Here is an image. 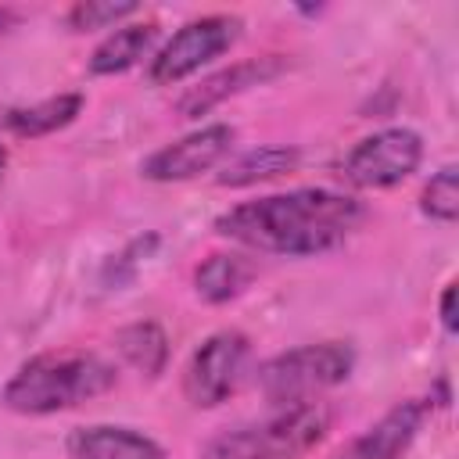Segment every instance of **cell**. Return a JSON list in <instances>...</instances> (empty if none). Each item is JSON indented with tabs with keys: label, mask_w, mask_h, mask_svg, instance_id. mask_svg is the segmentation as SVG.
<instances>
[{
	"label": "cell",
	"mask_w": 459,
	"mask_h": 459,
	"mask_svg": "<svg viewBox=\"0 0 459 459\" xmlns=\"http://www.w3.org/2000/svg\"><path fill=\"white\" fill-rule=\"evenodd\" d=\"M359 219L362 204L355 197L323 186H301L233 204L215 219V233L265 255L312 258L341 247Z\"/></svg>",
	"instance_id": "1"
},
{
	"label": "cell",
	"mask_w": 459,
	"mask_h": 459,
	"mask_svg": "<svg viewBox=\"0 0 459 459\" xmlns=\"http://www.w3.org/2000/svg\"><path fill=\"white\" fill-rule=\"evenodd\" d=\"M111 384L115 369L90 351H43L18 366L0 402L22 416H50L104 394Z\"/></svg>",
	"instance_id": "2"
},
{
	"label": "cell",
	"mask_w": 459,
	"mask_h": 459,
	"mask_svg": "<svg viewBox=\"0 0 459 459\" xmlns=\"http://www.w3.org/2000/svg\"><path fill=\"white\" fill-rule=\"evenodd\" d=\"M333 412L323 402L280 405L258 423L233 427L212 437L201 459H301L330 434Z\"/></svg>",
	"instance_id": "3"
},
{
	"label": "cell",
	"mask_w": 459,
	"mask_h": 459,
	"mask_svg": "<svg viewBox=\"0 0 459 459\" xmlns=\"http://www.w3.org/2000/svg\"><path fill=\"white\" fill-rule=\"evenodd\" d=\"M355 366V351L344 341H319L280 351L258 369V387L273 405H301L316 402V394L348 380Z\"/></svg>",
	"instance_id": "4"
},
{
	"label": "cell",
	"mask_w": 459,
	"mask_h": 459,
	"mask_svg": "<svg viewBox=\"0 0 459 459\" xmlns=\"http://www.w3.org/2000/svg\"><path fill=\"white\" fill-rule=\"evenodd\" d=\"M237 36H240V18H233V14H204V18H194L179 32H172V39L151 57L147 79L154 86H176L186 75L201 72L219 54H226L237 43Z\"/></svg>",
	"instance_id": "5"
},
{
	"label": "cell",
	"mask_w": 459,
	"mask_h": 459,
	"mask_svg": "<svg viewBox=\"0 0 459 459\" xmlns=\"http://www.w3.org/2000/svg\"><path fill=\"white\" fill-rule=\"evenodd\" d=\"M423 161V140L412 129H380L366 140H359L344 161L341 176L359 190H387L409 179Z\"/></svg>",
	"instance_id": "6"
},
{
	"label": "cell",
	"mask_w": 459,
	"mask_h": 459,
	"mask_svg": "<svg viewBox=\"0 0 459 459\" xmlns=\"http://www.w3.org/2000/svg\"><path fill=\"white\" fill-rule=\"evenodd\" d=\"M247 355H251V341L240 330H219V333L204 337L183 369V394L197 409L222 405L240 387Z\"/></svg>",
	"instance_id": "7"
},
{
	"label": "cell",
	"mask_w": 459,
	"mask_h": 459,
	"mask_svg": "<svg viewBox=\"0 0 459 459\" xmlns=\"http://www.w3.org/2000/svg\"><path fill=\"white\" fill-rule=\"evenodd\" d=\"M233 147V129L215 122V126H201L186 136H179L176 143H165L161 151H154L140 172L143 179L154 183H179V179H194L208 169H215Z\"/></svg>",
	"instance_id": "8"
},
{
	"label": "cell",
	"mask_w": 459,
	"mask_h": 459,
	"mask_svg": "<svg viewBox=\"0 0 459 459\" xmlns=\"http://www.w3.org/2000/svg\"><path fill=\"white\" fill-rule=\"evenodd\" d=\"M427 405L409 398L398 402L394 409H387L373 427H366L355 441H348L337 459H402L409 452V445L416 441L420 427H423Z\"/></svg>",
	"instance_id": "9"
},
{
	"label": "cell",
	"mask_w": 459,
	"mask_h": 459,
	"mask_svg": "<svg viewBox=\"0 0 459 459\" xmlns=\"http://www.w3.org/2000/svg\"><path fill=\"white\" fill-rule=\"evenodd\" d=\"M280 68H283V65H280L276 57L237 61V65H230V68H222V72H215V75L201 79L197 86H190V90L179 97V104H176V108H179V115H183V118H201L204 111L219 108L226 97H237V93H244V90H251V86H258V82L273 79Z\"/></svg>",
	"instance_id": "10"
},
{
	"label": "cell",
	"mask_w": 459,
	"mask_h": 459,
	"mask_svg": "<svg viewBox=\"0 0 459 459\" xmlns=\"http://www.w3.org/2000/svg\"><path fill=\"white\" fill-rule=\"evenodd\" d=\"M68 455L72 459H165L161 445L133 427H79L68 437Z\"/></svg>",
	"instance_id": "11"
},
{
	"label": "cell",
	"mask_w": 459,
	"mask_h": 459,
	"mask_svg": "<svg viewBox=\"0 0 459 459\" xmlns=\"http://www.w3.org/2000/svg\"><path fill=\"white\" fill-rule=\"evenodd\" d=\"M79 111H82V93H57V97H47L29 108H11L4 115V126L11 136L32 140V136H47V133L72 126L79 118Z\"/></svg>",
	"instance_id": "12"
},
{
	"label": "cell",
	"mask_w": 459,
	"mask_h": 459,
	"mask_svg": "<svg viewBox=\"0 0 459 459\" xmlns=\"http://www.w3.org/2000/svg\"><path fill=\"white\" fill-rule=\"evenodd\" d=\"M154 36H158V25H154V22L118 25V29L90 54V72H93V75H118V72L133 68L140 57H147Z\"/></svg>",
	"instance_id": "13"
},
{
	"label": "cell",
	"mask_w": 459,
	"mask_h": 459,
	"mask_svg": "<svg viewBox=\"0 0 459 459\" xmlns=\"http://www.w3.org/2000/svg\"><path fill=\"white\" fill-rule=\"evenodd\" d=\"M298 147H283V143H265V147H255V151H244L240 158H233L222 172H219V183L222 186H251V183H262V179H273V176H283L298 165Z\"/></svg>",
	"instance_id": "14"
},
{
	"label": "cell",
	"mask_w": 459,
	"mask_h": 459,
	"mask_svg": "<svg viewBox=\"0 0 459 459\" xmlns=\"http://www.w3.org/2000/svg\"><path fill=\"white\" fill-rule=\"evenodd\" d=\"M251 280H255V265L240 255H212L194 273V287L208 305H222L237 298Z\"/></svg>",
	"instance_id": "15"
},
{
	"label": "cell",
	"mask_w": 459,
	"mask_h": 459,
	"mask_svg": "<svg viewBox=\"0 0 459 459\" xmlns=\"http://www.w3.org/2000/svg\"><path fill=\"white\" fill-rule=\"evenodd\" d=\"M122 359L129 366H136L140 373L147 377H158L165 369V359H169V341H165V330L158 323H133L126 330H118L115 337Z\"/></svg>",
	"instance_id": "16"
},
{
	"label": "cell",
	"mask_w": 459,
	"mask_h": 459,
	"mask_svg": "<svg viewBox=\"0 0 459 459\" xmlns=\"http://www.w3.org/2000/svg\"><path fill=\"white\" fill-rule=\"evenodd\" d=\"M423 215H430L434 222L452 226L459 219V176L455 165H445L430 176V183L423 186V201H420Z\"/></svg>",
	"instance_id": "17"
},
{
	"label": "cell",
	"mask_w": 459,
	"mask_h": 459,
	"mask_svg": "<svg viewBox=\"0 0 459 459\" xmlns=\"http://www.w3.org/2000/svg\"><path fill=\"white\" fill-rule=\"evenodd\" d=\"M140 7L136 4H100V0H86V4H75L72 11H68V25L75 29V32H93V29H108V25H115V22H122V18H129V14H136Z\"/></svg>",
	"instance_id": "18"
},
{
	"label": "cell",
	"mask_w": 459,
	"mask_h": 459,
	"mask_svg": "<svg viewBox=\"0 0 459 459\" xmlns=\"http://www.w3.org/2000/svg\"><path fill=\"white\" fill-rule=\"evenodd\" d=\"M437 312H441V326H445V333H455V283H445L441 301H437Z\"/></svg>",
	"instance_id": "19"
},
{
	"label": "cell",
	"mask_w": 459,
	"mask_h": 459,
	"mask_svg": "<svg viewBox=\"0 0 459 459\" xmlns=\"http://www.w3.org/2000/svg\"><path fill=\"white\" fill-rule=\"evenodd\" d=\"M4 165H7V151L0 147V176H4Z\"/></svg>",
	"instance_id": "20"
},
{
	"label": "cell",
	"mask_w": 459,
	"mask_h": 459,
	"mask_svg": "<svg viewBox=\"0 0 459 459\" xmlns=\"http://www.w3.org/2000/svg\"><path fill=\"white\" fill-rule=\"evenodd\" d=\"M7 22H11V14H7V11H0V29H4Z\"/></svg>",
	"instance_id": "21"
}]
</instances>
